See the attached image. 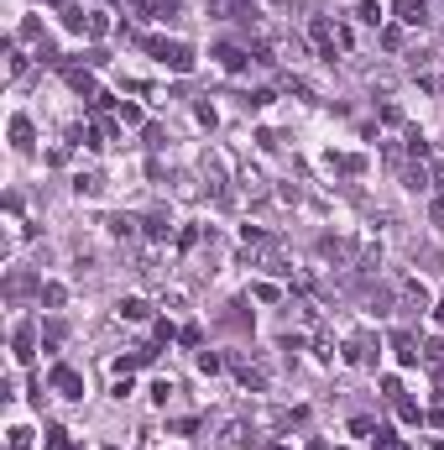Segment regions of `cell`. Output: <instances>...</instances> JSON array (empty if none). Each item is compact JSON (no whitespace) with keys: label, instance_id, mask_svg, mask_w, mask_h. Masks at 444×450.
<instances>
[{"label":"cell","instance_id":"1","mask_svg":"<svg viewBox=\"0 0 444 450\" xmlns=\"http://www.w3.org/2000/svg\"><path fill=\"white\" fill-rule=\"evenodd\" d=\"M147 48H152L173 73H188V69H194V48H188V42H163V37H147Z\"/></svg>","mask_w":444,"mask_h":450},{"label":"cell","instance_id":"2","mask_svg":"<svg viewBox=\"0 0 444 450\" xmlns=\"http://www.w3.org/2000/svg\"><path fill=\"white\" fill-rule=\"evenodd\" d=\"M53 393L58 398H84V377L73 367H53Z\"/></svg>","mask_w":444,"mask_h":450},{"label":"cell","instance_id":"3","mask_svg":"<svg viewBox=\"0 0 444 450\" xmlns=\"http://www.w3.org/2000/svg\"><path fill=\"white\" fill-rule=\"evenodd\" d=\"M398 21L403 26H423L429 21V0H398Z\"/></svg>","mask_w":444,"mask_h":450},{"label":"cell","instance_id":"4","mask_svg":"<svg viewBox=\"0 0 444 450\" xmlns=\"http://www.w3.org/2000/svg\"><path fill=\"white\" fill-rule=\"evenodd\" d=\"M403 309H408V314H423V309H429V288H423L418 278L403 283Z\"/></svg>","mask_w":444,"mask_h":450},{"label":"cell","instance_id":"5","mask_svg":"<svg viewBox=\"0 0 444 450\" xmlns=\"http://www.w3.org/2000/svg\"><path fill=\"white\" fill-rule=\"evenodd\" d=\"M157 345H131V356H120V372H136V367H152Z\"/></svg>","mask_w":444,"mask_h":450},{"label":"cell","instance_id":"6","mask_svg":"<svg viewBox=\"0 0 444 450\" xmlns=\"http://www.w3.org/2000/svg\"><path fill=\"white\" fill-rule=\"evenodd\" d=\"M345 361H351V367H366V361H371V341H366V335L345 341Z\"/></svg>","mask_w":444,"mask_h":450},{"label":"cell","instance_id":"7","mask_svg":"<svg viewBox=\"0 0 444 450\" xmlns=\"http://www.w3.org/2000/svg\"><path fill=\"white\" fill-rule=\"evenodd\" d=\"M392 351H398V361H403V367H413V361H418V356H423L418 345H413V335H403V330L392 335Z\"/></svg>","mask_w":444,"mask_h":450},{"label":"cell","instance_id":"8","mask_svg":"<svg viewBox=\"0 0 444 450\" xmlns=\"http://www.w3.org/2000/svg\"><path fill=\"white\" fill-rule=\"evenodd\" d=\"M11 142H16V152H32V120L26 116L11 120Z\"/></svg>","mask_w":444,"mask_h":450},{"label":"cell","instance_id":"9","mask_svg":"<svg viewBox=\"0 0 444 450\" xmlns=\"http://www.w3.org/2000/svg\"><path fill=\"white\" fill-rule=\"evenodd\" d=\"M403 183H408V189H429V183H434V173H429V168H423V163H413V168H403Z\"/></svg>","mask_w":444,"mask_h":450},{"label":"cell","instance_id":"10","mask_svg":"<svg viewBox=\"0 0 444 450\" xmlns=\"http://www.w3.org/2000/svg\"><path fill=\"white\" fill-rule=\"evenodd\" d=\"M73 189H79L84 199H94V194H105V178H100V173H79V178H73Z\"/></svg>","mask_w":444,"mask_h":450},{"label":"cell","instance_id":"11","mask_svg":"<svg viewBox=\"0 0 444 450\" xmlns=\"http://www.w3.org/2000/svg\"><path fill=\"white\" fill-rule=\"evenodd\" d=\"M105 231H110V236H120V241H131V236H136V220H131V215H110Z\"/></svg>","mask_w":444,"mask_h":450},{"label":"cell","instance_id":"12","mask_svg":"<svg viewBox=\"0 0 444 450\" xmlns=\"http://www.w3.org/2000/svg\"><path fill=\"white\" fill-rule=\"evenodd\" d=\"M16 361H32V345H37V335H32V325H21V330H16Z\"/></svg>","mask_w":444,"mask_h":450},{"label":"cell","instance_id":"13","mask_svg":"<svg viewBox=\"0 0 444 450\" xmlns=\"http://www.w3.org/2000/svg\"><path fill=\"white\" fill-rule=\"evenodd\" d=\"M63 26H68V32H89V11H79V6H63Z\"/></svg>","mask_w":444,"mask_h":450},{"label":"cell","instance_id":"14","mask_svg":"<svg viewBox=\"0 0 444 450\" xmlns=\"http://www.w3.org/2000/svg\"><path fill=\"white\" fill-rule=\"evenodd\" d=\"M68 84L79 89V95H100V89H94V73H89V69H68Z\"/></svg>","mask_w":444,"mask_h":450},{"label":"cell","instance_id":"15","mask_svg":"<svg viewBox=\"0 0 444 450\" xmlns=\"http://www.w3.org/2000/svg\"><path fill=\"white\" fill-rule=\"evenodd\" d=\"M152 309H147V298H120V320H147Z\"/></svg>","mask_w":444,"mask_h":450},{"label":"cell","instance_id":"16","mask_svg":"<svg viewBox=\"0 0 444 450\" xmlns=\"http://www.w3.org/2000/svg\"><path fill=\"white\" fill-rule=\"evenodd\" d=\"M147 236H152V241H167V236H173V220H167V215H152V220H147Z\"/></svg>","mask_w":444,"mask_h":450},{"label":"cell","instance_id":"17","mask_svg":"<svg viewBox=\"0 0 444 450\" xmlns=\"http://www.w3.org/2000/svg\"><path fill=\"white\" fill-rule=\"evenodd\" d=\"M63 298H68V288H63V283H42V304L47 309H58Z\"/></svg>","mask_w":444,"mask_h":450},{"label":"cell","instance_id":"18","mask_svg":"<svg viewBox=\"0 0 444 450\" xmlns=\"http://www.w3.org/2000/svg\"><path fill=\"white\" fill-rule=\"evenodd\" d=\"M214 58H220V63H225L230 73H235V69H246V53H241V48H220Z\"/></svg>","mask_w":444,"mask_h":450},{"label":"cell","instance_id":"19","mask_svg":"<svg viewBox=\"0 0 444 450\" xmlns=\"http://www.w3.org/2000/svg\"><path fill=\"white\" fill-rule=\"evenodd\" d=\"M423 361H429V367H444V341H423Z\"/></svg>","mask_w":444,"mask_h":450},{"label":"cell","instance_id":"20","mask_svg":"<svg viewBox=\"0 0 444 450\" xmlns=\"http://www.w3.org/2000/svg\"><path fill=\"white\" fill-rule=\"evenodd\" d=\"M355 16H361L366 26H382V6H371V0H361V11H355Z\"/></svg>","mask_w":444,"mask_h":450},{"label":"cell","instance_id":"21","mask_svg":"<svg viewBox=\"0 0 444 450\" xmlns=\"http://www.w3.org/2000/svg\"><path fill=\"white\" fill-rule=\"evenodd\" d=\"M110 32V16L105 11H89V37H105Z\"/></svg>","mask_w":444,"mask_h":450},{"label":"cell","instance_id":"22","mask_svg":"<svg viewBox=\"0 0 444 450\" xmlns=\"http://www.w3.org/2000/svg\"><path fill=\"white\" fill-rule=\"evenodd\" d=\"M329 163H335L340 173H361V168H366V157H329Z\"/></svg>","mask_w":444,"mask_h":450},{"label":"cell","instance_id":"23","mask_svg":"<svg viewBox=\"0 0 444 450\" xmlns=\"http://www.w3.org/2000/svg\"><path fill=\"white\" fill-rule=\"evenodd\" d=\"M47 450H73L68 445V429H47Z\"/></svg>","mask_w":444,"mask_h":450},{"label":"cell","instance_id":"24","mask_svg":"<svg viewBox=\"0 0 444 450\" xmlns=\"http://www.w3.org/2000/svg\"><path fill=\"white\" fill-rule=\"evenodd\" d=\"M351 435H361V440H366V435H376V419H366V414H361V419H351Z\"/></svg>","mask_w":444,"mask_h":450},{"label":"cell","instance_id":"25","mask_svg":"<svg viewBox=\"0 0 444 450\" xmlns=\"http://www.w3.org/2000/svg\"><path fill=\"white\" fill-rule=\"evenodd\" d=\"M382 48H392V53L403 48V32H398V26H382Z\"/></svg>","mask_w":444,"mask_h":450},{"label":"cell","instance_id":"26","mask_svg":"<svg viewBox=\"0 0 444 450\" xmlns=\"http://www.w3.org/2000/svg\"><path fill=\"white\" fill-rule=\"evenodd\" d=\"M32 445V429H11V450H26Z\"/></svg>","mask_w":444,"mask_h":450},{"label":"cell","instance_id":"27","mask_svg":"<svg viewBox=\"0 0 444 450\" xmlns=\"http://www.w3.org/2000/svg\"><path fill=\"white\" fill-rule=\"evenodd\" d=\"M429 215H434V225H444V199H434V204H429Z\"/></svg>","mask_w":444,"mask_h":450},{"label":"cell","instance_id":"28","mask_svg":"<svg viewBox=\"0 0 444 450\" xmlns=\"http://www.w3.org/2000/svg\"><path fill=\"white\" fill-rule=\"evenodd\" d=\"M434 320H439V325H444V304H434Z\"/></svg>","mask_w":444,"mask_h":450},{"label":"cell","instance_id":"29","mask_svg":"<svg viewBox=\"0 0 444 450\" xmlns=\"http://www.w3.org/2000/svg\"><path fill=\"white\" fill-rule=\"evenodd\" d=\"M47 6H63V0H47Z\"/></svg>","mask_w":444,"mask_h":450},{"label":"cell","instance_id":"30","mask_svg":"<svg viewBox=\"0 0 444 450\" xmlns=\"http://www.w3.org/2000/svg\"><path fill=\"white\" fill-rule=\"evenodd\" d=\"M434 450H444V440H439V445H434Z\"/></svg>","mask_w":444,"mask_h":450}]
</instances>
